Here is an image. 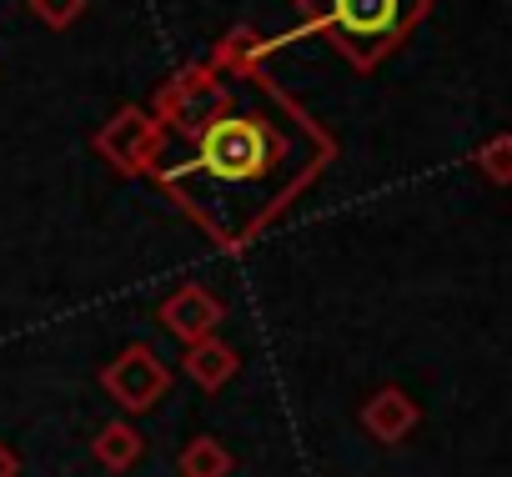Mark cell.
I'll return each instance as SVG.
<instances>
[{"label":"cell","instance_id":"cell-13","mask_svg":"<svg viewBox=\"0 0 512 477\" xmlns=\"http://www.w3.org/2000/svg\"><path fill=\"white\" fill-rule=\"evenodd\" d=\"M0 477H21V452L0 437Z\"/></svg>","mask_w":512,"mask_h":477},{"label":"cell","instance_id":"cell-11","mask_svg":"<svg viewBox=\"0 0 512 477\" xmlns=\"http://www.w3.org/2000/svg\"><path fill=\"white\" fill-rule=\"evenodd\" d=\"M472 166H477L492 186H512V131L487 136V141L472 151Z\"/></svg>","mask_w":512,"mask_h":477},{"label":"cell","instance_id":"cell-10","mask_svg":"<svg viewBox=\"0 0 512 477\" xmlns=\"http://www.w3.org/2000/svg\"><path fill=\"white\" fill-rule=\"evenodd\" d=\"M176 472L181 477H226L231 472V452L216 442V437H191L176 457Z\"/></svg>","mask_w":512,"mask_h":477},{"label":"cell","instance_id":"cell-6","mask_svg":"<svg viewBox=\"0 0 512 477\" xmlns=\"http://www.w3.org/2000/svg\"><path fill=\"white\" fill-rule=\"evenodd\" d=\"M236 367H241V352H236L231 342H221L216 332L186 342V352H181V372H186L201 392H221V387L236 377Z\"/></svg>","mask_w":512,"mask_h":477},{"label":"cell","instance_id":"cell-5","mask_svg":"<svg viewBox=\"0 0 512 477\" xmlns=\"http://www.w3.org/2000/svg\"><path fill=\"white\" fill-rule=\"evenodd\" d=\"M156 322L186 347V342H196V337H211V332L226 322V307H221V297H216L211 287L186 282V287H176V292L156 307Z\"/></svg>","mask_w":512,"mask_h":477},{"label":"cell","instance_id":"cell-7","mask_svg":"<svg viewBox=\"0 0 512 477\" xmlns=\"http://www.w3.org/2000/svg\"><path fill=\"white\" fill-rule=\"evenodd\" d=\"M422 422V412H417V402L402 392V387H382V392H372L367 402H362V427H367V437H377V442H402L412 427Z\"/></svg>","mask_w":512,"mask_h":477},{"label":"cell","instance_id":"cell-3","mask_svg":"<svg viewBox=\"0 0 512 477\" xmlns=\"http://www.w3.org/2000/svg\"><path fill=\"white\" fill-rule=\"evenodd\" d=\"M91 151L116 171V176H131V181H146L151 176V161L161 151V121L151 106H121L116 116L101 121V131L91 136Z\"/></svg>","mask_w":512,"mask_h":477},{"label":"cell","instance_id":"cell-12","mask_svg":"<svg viewBox=\"0 0 512 477\" xmlns=\"http://www.w3.org/2000/svg\"><path fill=\"white\" fill-rule=\"evenodd\" d=\"M91 0H26V11L46 26V31H71L81 16H86Z\"/></svg>","mask_w":512,"mask_h":477},{"label":"cell","instance_id":"cell-4","mask_svg":"<svg viewBox=\"0 0 512 477\" xmlns=\"http://www.w3.org/2000/svg\"><path fill=\"white\" fill-rule=\"evenodd\" d=\"M101 392L121 407V412H151L166 392H171V367L156 347L131 342L126 352H116L101 367Z\"/></svg>","mask_w":512,"mask_h":477},{"label":"cell","instance_id":"cell-9","mask_svg":"<svg viewBox=\"0 0 512 477\" xmlns=\"http://www.w3.org/2000/svg\"><path fill=\"white\" fill-rule=\"evenodd\" d=\"M91 452H96V462L106 467V472H131L136 462H141V452H146V437H141V427H131V422H106L101 432H96V442H91Z\"/></svg>","mask_w":512,"mask_h":477},{"label":"cell","instance_id":"cell-2","mask_svg":"<svg viewBox=\"0 0 512 477\" xmlns=\"http://www.w3.org/2000/svg\"><path fill=\"white\" fill-rule=\"evenodd\" d=\"M292 11L302 36H322L357 76H372L432 16V0H292Z\"/></svg>","mask_w":512,"mask_h":477},{"label":"cell","instance_id":"cell-8","mask_svg":"<svg viewBox=\"0 0 512 477\" xmlns=\"http://www.w3.org/2000/svg\"><path fill=\"white\" fill-rule=\"evenodd\" d=\"M277 46H282V41H272L267 31H256V26H231V31H221V36L211 41V56L226 61V66L251 71V66H267Z\"/></svg>","mask_w":512,"mask_h":477},{"label":"cell","instance_id":"cell-1","mask_svg":"<svg viewBox=\"0 0 512 477\" xmlns=\"http://www.w3.org/2000/svg\"><path fill=\"white\" fill-rule=\"evenodd\" d=\"M151 111L161 151L146 181L226 257L262 242L337 161V136L267 66L206 51L156 86Z\"/></svg>","mask_w":512,"mask_h":477}]
</instances>
